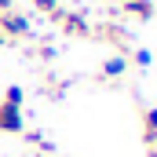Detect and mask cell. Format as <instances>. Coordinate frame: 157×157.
<instances>
[{
  "instance_id": "cell-3",
  "label": "cell",
  "mask_w": 157,
  "mask_h": 157,
  "mask_svg": "<svg viewBox=\"0 0 157 157\" xmlns=\"http://www.w3.org/2000/svg\"><path fill=\"white\" fill-rule=\"evenodd\" d=\"M18 132H26V117H22V110L0 102V135H18Z\"/></svg>"
},
{
  "instance_id": "cell-9",
  "label": "cell",
  "mask_w": 157,
  "mask_h": 157,
  "mask_svg": "<svg viewBox=\"0 0 157 157\" xmlns=\"http://www.w3.org/2000/svg\"><path fill=\"white\" fill-rule=\"evenodd\" d=\"M33 7H37V11H44V15H55L62 4H59V0H33Z\"/></svg>"
},
{
  "instance_id": "cell-2",
  "label": "cell",
  "mask_w": 157,
  "mask_h": 157,
  "mask_svg": "<svg viewBox=\"0 0 157 157\" xmlns=\"http://www.w3.org/2000/svg\"><path fill=\"white\" fill-rule=\"evenodd\" d=\"M51 18L62 26V33H66V37H91V26H88V18H84L80 11H62V7H59Z\"/></svg>"
},
{
  "instance_id": "cell-10",
  "label": "cell",
  "mask_w": 157,
  "mask_h": 157,
  "mask_svg": "<svg viewBox=\"0 0 157 157\" xmlns=\"http://www.w3.org/2000/svg\"><path fill=\"white\" fill-rule=\"evenodd\" d=\"M4 11H15V7H11V0H0V15H4Z\"/></svg>"
},
{
  "instance_id": "cell-5",
  "label": "cell",
  "mask_w": 157,
  "mask_h": 157,
  "mask_svg": "<svg viewBox=\"0 0 157 157\" xmlns=\"http://www.w3.org/2000/svg\"><path fill=\"white\" fill-rule=\"evenodd\" d=\"M124 73H128V55H124V51L110 55V59L102 62V77H106V80H121Z\"/></svg>"
},
{
  "instance_id": "cell-11",
  "label": "cell",
  "mask_w": 157,
  "mask_h": 157,
  "mask_svg": "<svg viewBox=\"0 0 157 157\" xmlns=\"http://www.w3.org/2000/svg\"><path fill=\"white\" fill-rule=\"evenodd\" d=\"M7 44H11V40H7V37H4V33H0V48H7Z\"/></svg>"
},
{
  "instance_id": "cell-6",
  "label": "cell",
  "mask_w": 157,
  "mask_h": 157,
  "mask_svg": "<svg viewBox=\"0 0 157 157\" xmlns=\"http://www.w3.org/2000/svg\"><path fill=\"white\" fill-rule=\"evenodd\" d=\"M143 143H146V150L157 146V106L143 110Z\"/></svg>"
},
{
  "instance_id": "cell-1",
  "label": "cell",
  "mask_w": 157,
  "mask_h": 157,
  "mask_svg": "<svg viewBox=\"0 0 157 157\" xmlns=\"http://www.w3.org/2000/svg\"><path fill=\"white\" fill-rule=\"evenodd\" d=\"M0 33L7 40H22L33 33V22H29V15H22V11H4L0 15Z\"/></svg>"
},
{
  "instance_id": "cell-4",
  "label": "cell",
  "mask_w": 157,
  "mask_h": 157,
  "mask_svg": "<svg viewBox=\"0 0 157 157\" xmlns=\"http://www.w3.org/2000/svg\"><path fill=\"white\" fill-rule=\"evenodd\" d=\"M121 11L139 18V22H150L154 18V0H121Z\"/></svg>"
},
{
  "instance_id": "cell-7",
  "label": "cell",
  "mask_w": 157,
  "mask_h": 157,
  "mask_svg": "<svg viewBox=\"0 0 157 157\" xmlns=\"http://www.w3.org/2000/svg\"><path fill=\"white\" fill-rule=\"evenodd\" d=\"M0 102H7V106H18V110H22V102H26V91H22V84H7Z\"/></svg>"
},
{
  "instance_id": "cell-8",
  "label": "cell",
  "mask_w": 157,
  "mask_h": 157,
  "mask_svg": "<svg viewBox=\"0 0 157 157\" xmlns=\"http://www.w3.org/2000/svg\"><path fill=\"white\" fill-rule=\"evenodd\" d=\"M132 62H135V66H143V70H146V66H150V62H154V55H150V51H146V48H135V51H132Z\"/></svg>"
}]
</instances>
